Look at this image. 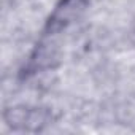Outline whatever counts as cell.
I'll use <instances>...</instances> for the list:
<instances>
[{
	"instance_id": "6da1fadb",
	"label": "cell",
	"mask_w": 135,
	"mask_h": 135,
	"mask_svg": "<svg viewBox=\"0 0 135 135\" xmlns=\"http://www.w3.org/2000/svg\"><path fill=\"white\" fill-rule=\"evenodd\" d=\"M86 7L88 0H60L45 24L40 41L54 46V38L62 33L70 24H73L83 15Z\"/></svg>"
},
{
	"instance_id": "7a4b0ae2",
	"label": "cell",
	"mask_w": 135,
	"mask_h": 135,
	"mask_svg": "<svg viewBox=\"0 0 135 135\" xmlns=\"http://www.w3.org/2000/svg\"><path fill=\"white\" fill-rule=\"evenodd\" d=\"M49 119H51L49 111L43 108L15 107L5 111V121L15 130L38 132L49 122Z\"/></svg>"
}]
</instances>
